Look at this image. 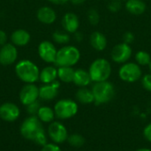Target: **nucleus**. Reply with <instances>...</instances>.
<instances>
[{
  "label": "nucleus",
  "mask_w": 151,
  "mask_h": 151,
  "mask_svg": "<svg viewBox=\"0 0 151 151\" xmlns=\"http://www.w3.org/2000/svg\"><path fill=\"white\" fill-rule=\"evenodd\" d=\"M21 135L37 145L42 147L48 143V134L37 116H29L23 120L19 128Z\"/></svg>",
  "instance_id": "1"
},
{
  "label": "nucleus",
  "mask_w": 151,
  "mask_h": 151,
  "mask_svg": "<svg viewBox=\"0 0 151 151\" xmlns=\"http://www.w3.org/2000/svg\"><path fill=\"white\" fill-rule=\"evenodd\" d=\"M15 73L17 77L26 84L35 83L39 81L40 70L38 66L31 60L23 59L16 64Z\"/></svg>",
  "instance_id": "2"
},
{
  "label": "nucleus",
  "mask_w": 151,
  "mask_h": 151,
  "mask_svg": "<svg viewBox=\"0 0 151 151\" xmlns=\"http://www.w3.org/2000/svg\"><path fill=\"white\" fill-rule=\"evenodd\" d=\"M91 89L94 95V103L96 105L108 104L114 98L116 95L115 87L109 81L95 82Z\"/></svg>",
  "instance_id": "3"
},
{
  "label": "nucleus",
  "mask_w": 151,
  "mask_h": 151,
  "mask_svg": "<svg viewBox=\"0 0 151 151\" xmlns=\"http://www.w3.org/2000/svg\"><path fill=\"white\" fill-rule=\"evenodd\" d=\"M81 59L79 49L73 45H65L59 49L57 53L55 65L58 67L75 65Z\"/></svg>",
  "instance_id": "4"
},
{
  "label": "nucleus",
  "mask_w": 151,
  "mask_h": 151,
  "mask_svg": "<svg viewBox=\"0 0 151 151\" xmlns=\"http://www.w3.org/2000/svg\"><path fill=\"white\" fill-rule=\"evenodd\" d=\"M88 73L93 82L105 81L111 74V65L107 59L97 58L91 63Z\"/></svg>",
  "instance_id": "5"
},
{
  "label": "nucleus",
  "mask_w": 151,
  "mask_h": 151,
  "mask_svg": "<svg viewBox=\"0 0 151 151\" xmlns=\"http://www.w3.org/2000/svg\"><path fill=\"white\" fill-rule=\"evenodd\" d=\"M78 104L72 99H61L54 106L55 115L58 119L65 120L73 118L78 112Z\"/></svg>",
  "instance_id": "6"
},
{
  "label": "nucleus",
  "mask_w": 151,
  "mask_h": 151,
  "mask_svg": "<svg viewBox=\"0 0 151 151\" xmlns=\"http://www.w3.org/2000/svg\"><path fill=\"white\" fill-rule=\"evenodd\" d=\"M119 76L120 80L125 82L134 83L142 77V71L137 63L127 62L121 65L119 70Z\"/></svg>",
  "instance_id": "7"
},
{
  "label": "nucleus",
  "mask_w": 151,
  "mask_h": 151,
  "mask_svg": "<svg viewBox=\"0 0 151 151\" xmlns=\"http://www.w3.org/2000/svg\"><path fill=\"white\" fill-rule=\"evenodd\" d=\"M47 134L52 142L56 144H61L67 142V138L69 136L67 128L59 121H53L50 123L47 129Z\"/></svg>",
  "instance_id": "8"
},
{
  "label": "nucleus",
  "mask_w": 151,
  "mask_h": 151,
  "mask_svg": "<svg viewBox=\"0 0 151 151\" xmlns=\"http://www.w3.org/2000/svg\"><path fill=\"white\" fill-rule=\"evenodd\" d=\"M111 59L118 64H125L128 62L132 56V48L130 44L121 42L113 47L111 53Z\"/></svg>",
  "instance_id": "9"
},
{
  "label": "nucleus",
  "mask_w": 151,
  "mask_h": 151,
  "mask_svg": "<svg viewBox=\"0 0 151 151\" xmlns=\"http://www.w3.org/2000/svg\"><path fill=\"white\" fill-rule=\"evenodd\" d=\"M57 53L58 50L56 46L50 41H42L38 45V55L46 63L55 64Z\"/></svg>",
  "instance_id": "10"
},
{
  "label": "nucleus",
  "mask_w": 151,
  "mask_h": 151,
  "mask_svg": "<svg viewBox=\"0 0 151 151\" xmlns=\"http://www.w3.org/2000/svg\"><path fill=\"white\" fill-rule=\"evenodd\" d=\"M39 99V88L35 83L26 84L19 92L20 103L27 106Z\"/></svg>",
  "instance_id": "11"
},
{
  "label": "nucleus",
  "mask_w": 151,
  "mask_h": 151,
  "mask_svg": "<svg viewBox=\"0 0 151 151\" xmlns=\"http://www.w3.org/2000/svg\"><path fill=\"white\" fill-rule=\"evenodd\" d=\"M20 116L19 108L13 103H4L0 105V119L6 122H13Z\"/></svg>",
  "instance_id": "12"
},
{
  "label": "nucleus",
  "mask_w": 151,
  "mask_h": 151,
  "mask_svg": "<svg viewBox=\"0 0 151 151\" xmlns=\"http://www.w3.org/2000/svg\"><path fill=\"white\" fill-rule=\"evenodd\" d=\"M18 58V50L12 43H5L0 49V64L2 65H12Z\"/></svg>",
  "instance_id": "13"
},
{
  "label": "nucleus",
  "mask_w": 151,
  "mask_h": 151,
  "mask_svg": "<svg viewBox=\"0 0 151 151\" xmlns=\"http://www.w3.org/2000/svg\"><path fill=\"white\" fill-rule=\"evenodd\" d=\"M60 83L58 81L50 84H43L39 88V98L42 101H51L58 96Z\"/></svg>",
  "instance_id": "14"
},
{
  "label": "nucleus",
  "mask_w": 151,
  "mask_h": 151,
  "mask_svg": "<svg viewBox=\"0 0 151 151\" xmlns=\"http://www.w3.org/2000/svg\"><path fill=\"white\" fill-rule=\"evenodd\" d=\"M62 26L65 32L69 34L76 33L80 27V20L78 16L73 12H66L62 19Z\"/></svg>",
  "instance_id": "15"
},
{
  "label": "nucleus",
  "mask_w": 151,
  "mask_h": 151,
  "mask_svg": "<svg viewBox=\"0 0 151 151\" xmlns=\"http://www.w3.org/2000/svg\"><path fill=\"white\" fill-rule=\"evenodd\" d=\"M36 17H37V19L42 24L50 25L56 21L57 13L54 11V9L49 6H42L37 11Z\"/></svg>",
  "instance_id": "16"
},
{
  "label": "nucleus",
  "mask_w": 151,
  "mask_h": 151,
  "mask_svg": "<svg viewBox=\"0 0 151 151\" xmlns=\"http://www.w3.org/2000/svg\"><path fill=\"white\" fill-rule=\"evenodd\" d=\"M30 39H31L30 34L27 30L21 28L13 31L11 35L12 43L15 46H19V47L26 46L30 42Z\"/></svg>",
  "instance_id": "17"
},
{
  "label": "nucleus",
  "mask_w": 151,
  "mask_h": 151,
  "mask_svg": "<svg viewBox=\"0 0 151 151\" xmlns=\"http://www.w3.org/2000/svg\"><path fill=\"white\" fill-rule=\"evenodd\" d=\"M89 42L92 48L97 51H103L107 47V38L99 31H96L91 34Z\"/></svg>",
  "instance_id": "18"
},
{
  "label": "nucleus",
  "mask_w": 151,
  "mask_h": 151,
  "mask_svg": "<svg viewBox=\"0 0 151 151\" xmlns=\"http://www.w3.org/2000/svg\"><path fill=\"white\" fill-rule=\"evenodd\" d=\"M73 82L79 88L88 87L92 82L88 71H87L85 69L75 70Z\"/></svg>",
  "instance_id": "19"
},
{
  "label": "nucleus",
  "mask_w": 151,
  "mask_h": 151,
  "mask_svg": "<svg viewBox=\"0 0 151 151\" xmlns=\"http://www.w3.org/2000/svg\"><path fill=\"white\" fill-rule=\"evenodd\" d=\"M58 78V69L55 66H46L42 71H40L39 80L43 84H50L57 81Z\"/></svg>",
  "instance_id": "20"
},
{
  "label": "nucleus",
  "mask_w": 151,
  "mask_h": 151,
  "mask_svg": "<svg viewBox=\"0 0 151 151\" xmlns=\"http://www.w3.org/2000/svg\"><path fill=\"white\" fill-rule=\"evenodd\" d=\"M125 6L127 11L133 15H141L146 11V4L142 0H127Z\"/></svg>",
  "instance_id": "21"
},
{
  "label": "nucleus",
  "mask_w": 151,
  "mask_h": 151,
  "mask_svg": "<svg viewBox=\"0 0 151 151\" xmlns=\"http://www.w3.org/2000/svg\"><path fill=\"white\" fill-rule=\"evenodd\" d=\"M75 98L81 104H90L95 101L92 89H89L87 87L80 88L75 94Z\"/></svg>",
  "instance_id": "22"
},
{
  "label": "nucleus",
  "mask_w": 151,
  "mask_h": 151,
  "mask_svg": "<svg viewBox=\"0 0 151 151\" xmlns=\"http://www.w3.org/2000/svg\"><path fill=\"white\" fill-rule=\"evenodd\" d=\"M36 116L42 123H49V124L53 122L54 119L56 118L54 109L49 106H41Z\"/></svg>",
  "instance_id": "23"
},
{
  "label": "nucleus",
  "mask_w": 151,
  "mask_h": 151,
  "mask_svg": "<svg viewBox=\"0 0 151 151\" xmlns=\"http://www.w3.org/2000/svg\"><path fill=\"white\" fill-rule=\"evenodd\" d=\"M74 72H75V70L71 66L58 67V78L65 83L73 82Z\"/></svg>",
  "instance_id": "24"
},
{
  "label": "nucleus",
  "mask_w": 151,
  "mask_h": 151,
  "mask_svg": "<svg viewBox=\"0 0 151 151\" xmlns=\"http://www.w3.org/2000/svg\"><path fill=\"white\" fill-rule=\"evenodd\" d=\"M67 142L73 148H81L85 144V138L80 134H73L68 136Z\"/></svg>",
  "instance_id": "25"
},
{
  "label": "nucleus",
  "mask_w": 151,
  "mask_h": 151,
  "mask_svg": "<svg viewBox=\"0 0 151 151\" xmlns=\"http://www.w3.org/2000/svg\"><path fill=\"white\" fill-rule=\"evenodd\" d=\"M52 39L55 42L58 44H67L70 42V35L67 32L63 31H55L52 35Z\"/></svg>",
  "instance_id": "26"
},
{
  "label": "nucleus",
  "mask_w": 151,
  "mask_h": 151,
  "mask_svg": "<svg viewBox=\"0 0 151 151\" xmlns=\"http://www.w3.org/2000/svg\"><path fill=\"white\" fill-rule=\"evenodd\" d=\"M135 60L139 65H149L151 61V57L147 51L140 50L135 54Z\"/></svg>",
  "instance_id": "27"
},
{
  "label": "nucleus",
  "mask_w": 151,
  "mask_h": 151,
  "mask_svg": "<svg viewBox=\"0 0 151 151\" xmlns=\"http://www.w3.org/2000/svg\"><path fill=\"white\" fill-rule=\"evenodd\" d=\"M88 19L91 25H97L100 20V15L97 10L96 9H90L88 12Z\"/></svg>",
  "instance_id": "28"
},
{
  "label": "nucleus",
  "mask_w": 151,
  "mask_h": 151,
  "mask_svg": "<svg viewBox=\"0 0 151 151\" xmlns=\"http://www.w3.org/2000/svg\"><path fill=\"white\" fill-rule=\"evenodd\" d=\"M40 107H41V104H40L39 101L37 100V101H35L34 103H31L28 105H27L26 106V110H27V112L30 116H36Z\"/></svg>",
  "instance_id": "29"
},
{
  "label": "nucleus",
  "mask_w": 151,
  "mask_h": 151,
  "mask_svg": "<svg viewBox=\"0 0 151 151\" xmlns=\"http://www.w3.org/2000/svg\"><path fill=\"white\" fill-rule=\"evenodd\" d=\"M142 85L145 90L151 92V73H147L142 77Z\"/></svg>",
  "instance_id": "30"
},
{
  "label": "nucleus",
  "mask_w": 151,
  "mask_h": 151,
  "mask_svg": "<svg viewBox=\"0 0 151 151\" xmlns=\"http://www.w3.org/2000/svg\"><path fill=\"white\" fill-rule=\"evenodd\" d=\"M121 0H111L108 4V9L112 12H117L121 9Z\"/></svg>",
  "instance_id": "31"
},
{
  "label": "nucleus",
  "mask_w": 151,
  "mask_h": 151,
  "mask_svg": "<svg viewBox=\"0 0 151 151\" xmlns=\"http://www.w3.org/2000/svg\"><path fill=\"white\" fill-rule=\"evenodd\" d=\"M41 151H62L60 147L58 146V144H56L54 142L52 143H47L44 146L42 147Z\"/></svg>",
  "instance_id": "32"
},
{
  "label": "nucleus",
  "mask_w": 151,
  "mask_h": 151,
  "mask_svg": "<svg viewBox=\"0 0 151 151\" xmlns=\"http://www.w3.org/2000/svg\"><path fill=\"white\" fill-rule=\"evenodd\" d=\"M123 41L125 43L131 44L134 41V35L132 32H126L123 35Z\"/></svg>",
  "instance_id": "33"
},
{
  "label": "nucleus",
  "mask_w": 151,
  "mask_h": 151,
  "mask_svg": "<svg viewBox=\"0 0 151 151\" xmlns=\"http://www.w3.org/2000/svg\"><path fill=\"white\" fill-rule=\"evenodd\" d=\"M143 136L149 142H151V123L148 124L144 127V129H143Z\"/></svg>",
  "instance_id": "34"
},
{
  "label": "nucleus",
  "mask_w": 151,
  "mask_h": 151,
  "mask_svg": "<svg viewBox=\"0 0 151 151\" xmlns=\"http://www.w3.org/2000/svg\"><path fill=\"white\" fill-rule=\"evenodd\" d=\"M7 43V35L4 30L0 29V46L4 45Z\"/></svg>",
  "instance_id": "35"
},
{
  "label": "nucleus",
  "mask_w": 151,
  "mask_h": 151,
  "mask_svg": "<svg viewBox=\"0 0 151 151\" xmlns=\"http://www.w3.org/2000/svg\"><path fill=\"white\" fill-rule=\"evenodd\" d=\"M48 1L52 3V4H65L69 0H48Z\"/></svg>",
  "instance_id": "36"
},
{
  "label": "nucleus",
  "mask_w": 151,
  "mask_h": 151,
  "mask_svg": "<svg viewBox=\"0 0 151 151\" xmlns=\"http://www.w3.org/2000/svg\"><path fill=\"white\" fill-rule=\"evenodd\" d=\"M71 3L73 4H75V5H79V4H82L86 0H70Z\"/></svg>",
  "instance_id": "37"
},
{
  "label": "nucleus",
  "mask_w": 151,
  "mask_h": 151,
  "mask_svg": "<svg viewBox=\"0 0 151 151\" xmlns=\"http://www.w3.org/2000/svg\"><path fill=\"white\" fill-rule=\"evenodd\" d=\"M75 34V35H74V37H75V39L77 40V41H81L82 40V34L81 33H79V32H76V33H74Z\"/></svg>",
  "instance_id": "38"
},
{
  "label": "nucleus",
  "mask_w": 151,
  "mask_h": 151,
  "mask_svg": "<svg viewBox=\"0 0 151 151\" xmlns=\"http://www.w3.org/2000/svg\"><path fill=\"white\" fill-rule=\"evenodd\" d=\"M135 151H151V149H148V148H141V149H138L137 150Z\"/></svg>",
  "instance_id": "39"
},
{
  "label": "nucleus",
  "mask_w": 151,
  "mask_h": 151,
  "mask_svg": "<svg viewBox=\"0 0 151 151\" xmlns=\"http://www.w3.org/2000/svg\"><path fill=\"white\" fill-rule=\"evenodd\" d=\"M149 68H150V73H151V61H150V65H149Z\"/></svg>",
  "instance_id": "40"
},
{
  "label": "nucleus",
  "mask_w": 151,
  "mask_h": 151,
  "mask_svg": "<svg viewBox=\"0 0 151 151\" xmlns=\"http://www.w3.org/2000/svg\"><path fill=\"white\" fill-rule=\"evenodd\" d=\"M121 1H127V0H121Z\"/></svg>",
  "instance_id": "41"
},
{
  "label": "nucleus",
  "mask_w": 151,
  "mask_h": 151,
  "mask_svg": "<svg viewBox=\"0 0 151 151\" xmlns=\"http://www.w3.org/2000/svg\"><path fill=\"white\" fill-rule=\"evenodd\" d=\"M28 151H32V150H28Z\"/></svg>",
  "instance_id": "42"
}]
</instances>
